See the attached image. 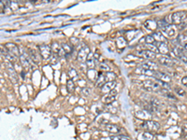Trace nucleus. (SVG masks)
<instances>
[{
  "label": "nucleus",
  "instance_id": "obj_1",
  "mask_svg": "<svg viewBox=\"0 0 187 140\" xmlns=\"http://www.w3.org/2000/svg\"><path fill=\"white\" fill-rule=\"evenodd\" d=\"M143 84V88L146 90V91H161V86L158 82L157 79L154 78V80H152V79H146L142 82Z\"/></svg>",
  "mask_w": 187,
  "mask_h": 140
},
{
  "label": "nucleus",
  "instance_id": "obj_2",
  "mask_svg": "<svg viewBox=\"0 0 187 140\" xmlns=\"http://www.w3.org/2000/svg\"><path fill=\"white\" fill-rule=\"evenodd\" d=\"M5 46H6V48H7V50H8L10 55L11 56V58H12L13 61L15 62V61L20 57V54H21L20 50H19V47H18L16 44L11 43V42L6 43Z\"/></svg>",
  "mask_w": 187,
  "mask_h": 140
},
{
  "label": "nucleus",
  "instance_id": "obj_3",
  "mask_svg": "<svg viewBox=\"0 0 187 140\" xmlns=\"http://www.w3.org/2000/svg\"><path fill=\"white\" fill-rule=\"evenodd\" d=\"M186 18L187 16L185 11H176L171 15V23L175 25H180Z\"/></svg>",
  "mask_w": 187,
  "mask_h": 140
},
{
  "label": "nucleus",
  "instance_id": "obj_4",
  "mask_svg": "<svg viewBox=\"0 0 187 140\" xmlns=\"http://www.w3.org/2000/svg\"><path fill=\"white\" fill-rule=\"evenodd\" d=\"M142 127L149 133H155L159 130L160 125L154 121H144L142 123Z\"/></svg>",
  "mask_w": 187,
  "mask_h": 140
},
{
  "label": "nucleus",
  "instance_id": "obj_5",
  "mask_svg": "<svg viewBox=\"0 0 187 140\" xmlns=\"http://www.w3.org/2000/svg\"><path fill=\"white\" fill-rule=\"evenodd\" d=\"M38 50H39V54L44 59H49L53 54L52 48L50 46L46 45V44H42V45L38 46Z\"/></svg>",
  "mask_w": 187,
  "mask_h": 140
},
{
  "label": "nucleus",
  "instance_id": "obj_6",
  "mask_svg": "<svg viewBox=\"0 0 187 140\" xmlns=\"http://www.w3.org/2000/svg\"><path fill=\"white\" fill-rule=\"evenodd\" d=\"M27 54H28V56H29V58L33 64L38 65L41 62V55L39 54V53L37 50H34L32 48H28L27 49Z\"/></svg>",
  "mask_w": 187,
  "mask_h": 140
},
{
  "label": "nucleus",
  "instance_id": "obj_7",
  "mask_svg": "<svg viewBox=\"0 0 187 140\" xmlns=\"http://www.w3.org/2000/svg\"><path fill=\"white\" fill-rule=\"evenodd\" d=\"M19 60H20V63H21L22 66H23L25 70H28L29 68L32 67L33 63H32V61L30 60V58H29V56H28L27 53H22L20 54Z\"/></svg>",
  "mask_w": 187,
  "mask_h": 140
},
{
  "label": "nucleus",
  "instance_id": "obj_8",
  "mask_svg": "<svg viewBox=\"0 0 187 140\" xmlns=\"http://www.w3.org/2000/svg\"><path fill=\"white\" fill-rule=\"evenodd\" d=\"M90 53L91 52H90L89 47H87V46L82 47V48L80 50V52L78 53V55H77L78 61L80 62V63H85L87 58H88V56H89V54H90Z\"/></svg>",
  "mask_w": 187,
  "mask_h": 140
},
{
  "label": "nucleus",
  "instance_id": "obj_9",
  "mask_svg": "<svg viewBox=\"0 0 187 140\" xmlns=\"http://www.w3.org/2000/svg\"><path fill=\"white\" fill-rule=\"evenodd\" d=\"M162 31L165 35H167L169 37H172L176 35V26L174 24H166L162 26Z\"/></svg>",
  "mask_w": 187,
  "mask_h": 140
},
{
  "label": "nucleus",
  "instance_id": "obj_10",
  "mask_svg": "<svg viewBox=\"0 0 187 140\" xmlns=\"http://www.w3.org/2000/svg\"><path fill=\"white\" fill-rule=\"evenodd\" d=\"M51 48H52V52H53V53L55 54L57 57H63V56L66 55L65 52H64L63 49H62L61 45H59L57 42H54V43L52 44V47H51Z\"/></svg>",
  "mask_w": 187,
  "mask_h": 140
},
{
  "label": "nucleus",
  "instance_id": "obj_11",
  "mask_svg": "<svg viewBox=\"0 0 187 140\" xmlns=\"http://www.w3.org/2000/svg\"><path fill=\"white\" fill-rule=\"evenodd\" d=\"M155 79H158L160 81H163V82H169L171 80V78L168 74L167 73H164V72H161V71H155L154 73V77Z\"/></svg>",
  "mask_w": 187,
  "mask_h": 140
},
{
  "label": "nucleus",
  "instance_id": "obj_12",
  "mask_svg": "<svg viewBox=\"0 0 187 140\" xmlns=\"http://www.w3.org/2000/svg\"><path fill=\"white\" fill-rule=\"evenodd\" d=\"M7 71H8V74L11 78V79L12 80L13 83H17L18 82V79H19V77H18V74L16 72V70L14 69L13 66L12 65H10L7 66Z\"/></svg>",
  "mask_w": 187,
  "mask_h": 140
},
{
  "label": "nucleus",
  "instance_id": "obj_13",
  "mask_svg": "<svg viewBox=\"0 0 187 140\" xmlns=\"http://www.w3.org/2000/svg\"><path fill=\"white\" fill-rule=\"evenodd\" d=\"M140 66L144 69L153 70V71H157V68H158V65L154 61H145L144 63L140 65Z\"/></svg>",
  "mask_w": 187,
  "mask_h": 140
},
{
  "label": "nucleus",
  "instance_id": "obj_14",
  "mask_svg": "<svg viewBox=\"0 0 187 140\" xmlns=\"http://www.w3.org/2000/svg\"><path fill=\"white\" fill-rule=\"evenodd\" d=\"M116 87V81H109V82H106L104 84V86L101 88V91L103 93H107V95H109V93Z\"/></svg>",
  "mask_w": 187,
  "mask_h": 140
},
{
  "label": "nucleus",
  "instance_id": "obj_15",
  "mask_svg": "<svg viewBox=\"0 0 187 140\" xmlns=\"http://www.w3.org/2000/svg\"><path fill=\"white\" fill-rule=\"evenodd\" d=\"M156 47H157L158 52L161 54H163V56H167L168 55V53H169V48H168V46H167V43H158L157 42Z\"/></svg>",
  "mask_w": 187,
  "mask_h": 140
},
{
  "label": "nucleus",
  "instance_id": "obj_16",
  "mask_svg": "<svg viewBox=\"0 0 187 140\" xmlns=\"http://www.w3.org/2000/svg\"><path fill=\"white\" fill-rule=\"evenodd\" d=\"M138 55L140 57H142V58L150 59V60H154L155 58V53H153V52H151V51H149V50H142V51H140L138 53Z\"/></svg>",
  "mask_w": 187,
  "mask_h": 140
},
{
  "label": "nucleus",
  "instance_id": "obj_17",
  "mask_svg": "<svg viewBox=\"0 0 187 140\" xmlns=\"http://www.w3.org/2000/svg\"><path fill=\"white\" fill-rule=\"evenodd\" d=\"M85 63H86V66L90 70H93L94 67H95V66H96V58H95V56H93V54L91 53H90V54H89V56H88V58H87Z\"/></svg>",
  "mask_w": 187,
  "mask_h": 140
},
{
  "label": "nucleus",
  "instance_id": "obj_18",
  "mask_svg": "<svg viewBox=\"0 0 187 140\" xmlns=\"http://www.w3.org/2000/svg\"><path fill=\"white\" fill-rule=\"evenodd\" d=\"M136 73L140 74V75H143V76L154 77V73H155V71H153V70H147V69H144V68H142V67H138V68L136 69Z\"/></svg>",
  "mask_w": 187,
  "mask_h": 140
},
{
  "label": "nucleus",
  "instance_id": "obj_19",
  "mask_svg": "<svg viewBox=\"0 0 187 140\" xmlns=\"http://www.w3.org/2000/svg\"><path fill=\"white\" fill-rule=\"evenodd\" d=\"M158 61L161 65L167 66H171L173 65V61L170 57L168 56H160L158 58Z\"/></svg>",
  "mask_w": 187,
  "mask_h": 140
},
{
  "label": "nucleus",
  "instance_id": "obj_20",
  "mask_svg": "<svg viewBox=\"0 0 187 140\" xmlns=\"http://www.w3.org/2000/svg\"><path fill=\"white\" fill-rule=\"evenodd\" d=\"M155 42H158V43H167V38L164 36V35L161 33V32H154V35H153Z\"/></svg>",
  "mask_w": 187,
  "mask_h": 140
},
{
  "label": "nucleus",
  "instance_id": "obj_21",
  "mask_svg": "<svg viewBox=\"0 0 187 140\" xmlns=\"http://www.w3.org/2000/svg\"><path fill=\"white\" fill-rule=\"evenodd\" d=\"M145 27L150 30V31H155L156 28L158 27V24L156 23V22L153 21V20H147L144 23Z\"/></svg>",
  "mask_w": 187,
  "mask_h": 140
},
{
  "label": "nucleus",
  "instance_id": "obj_22",
  "mask_svg": "<svg viewBox=\"0 0 187 140\" xmlns=\"http://www.w3.org/2000/svg\"><path fill=\"white\" fill-rule=\"evenodd\" d=\"M105 128L108 132L110 133H113V134H116L120 131V128L116 125V124H111V123H107L105 125Z\"/></svg>",
  "mask_w": 187,
  "mask_h": 140
},
{
  "label": "nucleus",
  "instance_id": "obj_23",
  "mask_svg": "<svg viewBox=\"0 0 187 140\" xmlns=\"http://www.w3.org/2000/svg\"><path fill=\"white\" fill-rule=\"evenodd\" d=\"M115 98H116L115 95H110V93H109V95H106L105 96L102 97V102L104 104H106V105H110V104H111L112 102L115 101Z\"/></svg>",
  "mask_w": 187,
  "mask_h": 140
},
{
  "label": "nucleus",
  "instance_id": "obj_24",
  "mask_svg": "<svg viewBox=\"0 0 187 140\" xmlns=\"http://www.w3.org/2000/svg\"><path fill=\"white\" fill-rule=\"evenodd\" d=\"M61 47H62L63 51L65 52L66 55L71 54L72 50H73V46H72V45H69V44H67V43H62V44H61Z\"/></svg>",
  "mask_w": 187,
  "mask_h": 140
},
{
  "label": "nucleus",
  "instance_id": "obj_25",
  "mask_svg": "<svg viewBox=\"0 0 187 140\" xmlns=\"http://www.w3.org/2000/svg\"><path fill=\"white\" fill-rule=\"evenodd\" d=\"M106 83V79H105V75L103 74H99L97 79V86L99 88H102L104 86V84Z\"/></svg>",
  "mask_w": 187,
  "mask_h": 140
},
{
  "label": "nucleus",
  "instance_id": "obj_26",
  "mask_svg": "<svg viewBox=\"0 0 187 140\" xmlns=\"http://www.w3.org/2000/svg\"><path fill=\"white\" fill-rule=\"evenodd\" d=\"M116 74L113 73V72H107L105 74V79H106V82H109V81H115L116 79Z\"/></svg>",
  "mask_w": 187,
  "mask_h": 140
},
{
  "label": "nucleus",
  "instance_id": "obj_27",
  "mask_svg": "<svg viewBox=\"0 0 187 140\" xmlns=\"http://www.w3.org/2000/svg\"><path fill=\"white\" fill-rule=\"evenodd\" d=\"M116 45L118 48H124V47L126 46V40L124 38V37H118L116 39Z\"/></svg>",
  "mask_w": 187,
  "mask_h": 140
},
{
  "label": "nucleus",
  "instance_id": "obj_28",
  "mask_svg": "<svg viewBox=\"0 0 187 140\" xmlns=\"http://www.w3.org/2000/svg\"><path fill=\"white\" fill-rule=\"evenodd\" d=\"M172 53H173V54H174V56L175 57H177V58H180L181 56H183V53H182V51L179 48V47H174L173 48V50H172Z\"/></svg>",
  "mask_w": 187,
  "mask_h": 140
},
{
  "label": "nucleus",
  "instance_id": "obj_29",
  "mask_svg": "<svg viewBox=\"0 0 187 140\" xmlns=\"http://www.w3.org/2000/svg\"><path fill=\"white\" fill-rule=\"evenodd\" d=\"M67 74H68V77L70 78V79L72 81H73V79H77L78 78V73H77V71L74 68H70L68 70Z\"/></svg>",
  "mask_w": 187,
  "mask_h": 140
},
{
  "label": "nucleus",
  "instance_id": "obj_30",
  "mask_svg": "<svg viewBox=\"0 0 187 140\" xmlns=\"http://www.w3.org/2000/svg\"><path fill=\"white\" fill-rule=\"evenodd\" d=\"M67 90L68 92H73L75 91V84L71 79H68L67 81Z\"/></svg>",
  "mask_w": 187,
  "mask_h": 140
},
{
  "label": "nucleus",
  "instance_id": "obj_31",
  "mask_svg": "<svg viewBox=\"0 0 187 140\" xmlns=\"http://www.w3.org/2000/svg\"><path fill=\"white\" fill-rule=\"evenodd\" d=\"M99 69L101 70V71H104V72H111V68L110 67V66L108 65V64H106V63H100L99 64Z\"/></svg>",
  "mask_w": 187,
  "mask_h": 140
},
{
  "label": "nucleus",
  "instance_id": "obj_32",
  "mask_svg": "<svg viewBox=\"0 0 187 140\" xmlns=\"http://www.w3.org/2000/svg\"><path fill=\"white\" fill-rule=\"evenodd\" d=\"M150 104L154 107V108H157L158 109V108L161 106V102L158 100V99H156V98H154V97H153V98H151V101H150Z\"/></svg>",
  "mask_w": 187,
  "mask_h": 140
},
{
  "label": "nucleus",
  "instance_id": "obj_33",
  "mask_svg": "<svg viewBox=\"0 0 187 140\" xmlns=\"http://www.w3.org/2000/svg\"><path fill=\"white\" fill-rule=\"evenodd\" d=\"M178 41L180 44L181 45H185L187 43V36L186 35H183V34H180L179 36H178Z\"/></svg>",
  "mask_w": 187,
  "mask_h": 140
},
{
  "label": "nucleus",
  "instance_id": "obj_34",
  "mask_svg": "<svg viewBox=\"0 0 187 140\" xmlns=\"http://www.w3.org/2000/svg\"><path fill=\"white\" fill-rule=\"evenodd\" d=\"M144 40L146 42V44H149V45H152L154 43H155V40L153 36V35H148L144 37Z\"/></svg>",
  "mask_w": 187,
  "mask_h": 140
},
{
  "label": "nucleus",
  "instance_id": "obj_35",
  "mask_svg": "<svg viewBox=\"0 0 187 140\" xmlns=\"http://www.w3.org/2000/svg\"><path fill=\"white\" fill-rule=\"evenodd\" d=\"M49 60H50V63L52 64V65H56V64H58V57L55 55V54H52V56L49 58Z\"/></svg>",
  "mask_w": 187,
  "mask_h": 140
},
{
  "label": "nucleus",
  "instance_id": "obj_36",
  "mask_svg": "<svg viewBox=\"0 0 187 140\" xmlns=\"http://www.w3.org/2000/svg\"><path fill=\"white\" fill-rule=\"evenodd\" d=\"M81 93L84 95V96H88L90 93H91V89L88 88V87H84L81 89Z\"/></svg>",
  "mask_w": 187,
  "mask_h": 140
},
{
  "label": "nucleus",
  "instance_id": "obj_37",
  "mask_svg": "<svg viewBox=\"0 0 187 140\" xmlns=\"http://www.w3.org/2000/svg\"><path fill=\"white\" fill-rule=\"evenodd\" d=\"M143 137L145 140H153L154 139V135L152 134V133H149V132H146L143 134Z\"/></svg>",
  "mask_w": 187,
  "mask_h": 140
},
{
  "label": "nucleus",
  "instance_id": "obj_38",
  "mask_svg": "<svg viewBox=\"0 0 187 140\" xmlns=\"http://www.w3.org/2000/svg\"><path fill=\"white\" fill-rule=\"evenodd\" d=\"M175 91H176V92L178 93L179 95H180V96H182V95H185V92H184V91L182 90V89H180V88H175Z\"/></svg>",
  "mask_w": 187,
  "mask_h": 140
},
{
  "label": "nucleus",
  "instance_id": "obj_39",
  "mask_svg": "<svg viewBox=\"0 0 187 140\" xmlns=\"http://www.w3.org/2000/svg\"><path fill=\"white\" fill-rule=\"evenodd\" d=\"M181 83H182L184 86L187 87V77H183V78H181Z\"/></svg>",
  "mask_w": 187,
  "mask_h": 140
},
{
  "label": "nucleus",
  "instance_id": "obj_40",
  "mask_svg": "<svg viewBox=\"0 0 187 140\" xmlns=\"http://www.w3.org/2000/svg\"><path fill=\"white\" fill-rule=\"evenodd\" d=\"M183 63H185V64H187V57L185 56V55H183V56H181L180 58Z\"/></svg>",
  "mask_w": 187,
  "mask_h": 140
},
{
  "label": "nucleus",
  "instance_id": "obj_41",
  "mask_svg": "<svg viewBox=\"0 0 187 140\" xmlns=\"http://www.w3.org/2000/svg\"><path fill=\"white\" fill-rule=\"evenodd\" d=\"M70 40H72V42H73L72 44H73V45H75V43H78V42H79V40H78V39H77L76 37H72V38H71Z\"/></svg>",
  "mask_w": 187,
  "mask_h": 140
},
{
  "label": "nucleus",
  "instance_id": "obj_42",
  "mask_svg": "<svg viewBox=\"0 0 187 140\" xmlns=\"http://www.w3.org/2000/svg\"><path fill=\"white\" fill-rule=\"evenodd\" d=\"M4 10H5V8H4L1 4H0V14L4 12Z\"/></svg>",
  "mask_w": 187,
  "mask_h": 140
},
{
  "label": "nucleus",
  "instance_id": "obj_43",
  "mask_svg": "<svg viewBox=\"0 0 187 140\" xmlns=\"http://www.w3.org/2000/svg\"><path fill=\"white\" fill-rule=\"evenodd\" d=\"M120 140H130L127 136H120Z\"/></svg>",
  "mask_w": 187,
  "mask_h": 140
},
{
  "label": "nucleus",
  "instance_id": "obj_44",
  "mask_svg": "<svg viewBox=\"0 0 187 140\" xmlns=\"http://www.w3.org/2000/svg\"><path fill=\"white\" fill-rule=\"evenodd\" d=\"M111 140H120V136H111Z\"/></svg>",
  "mask_w": 187,
  "mask_h": 140
},
{
  "label": "nucleus",
  "instance_id": "obj_45",
  "mask_svg": "<svg viewBox=\"0 0 187 140\" xmlns=\"http://www.w3.org/2000/svg\"><path fill=\"white\" fill-rule=\"evenodd\" d=\"M183 47H184V49H185V50L187 51V43H186V44H185V45H184Z\"/></svg>",
  "mask_w": 187,
  "mask_h": 140
},
{
  "label": "nucleus",
  "instance_id": "obj_46",
  "mask_svg": "<svg viewBox=\"0 0 187 140\" xmlns=\"http://www.w3.org/2000/svg\"><path fill=\"white\" fill-rule=\"evenodd\" d=\"M0 70H1V65H0Z\"/></svg>",
  "mask_w": 187,
  "mask_h": 140
}]
</instances>
